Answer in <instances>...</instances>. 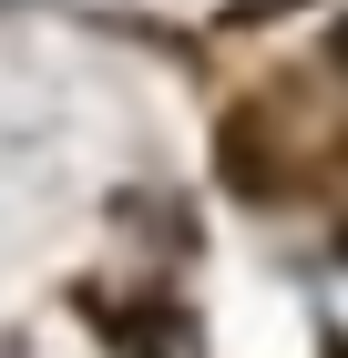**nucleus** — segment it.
Masks as SVG:
<instances>
[{"mask_svg":"<svg viewBox=\"0 0 348 358\" xmlns=\"http://www.w3.org/2000/svg\"><path fill=\"white\" fill-rule=\"evenodd\" d=\"M338 62H348V31H338Z\"/></svg>","mask_w":348,"mask_h":358,"instance_id":"f257e3e1","label":"nucleus"}]
</instances>
